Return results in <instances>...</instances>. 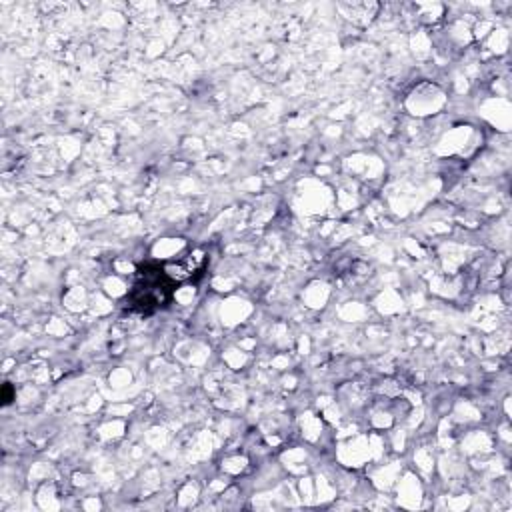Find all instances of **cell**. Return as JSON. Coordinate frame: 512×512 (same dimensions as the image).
I'll return each mask as SVG.
<instances>
[{"mask_svg": "<svg viewBox=\"0 0 512 512\" xmlns=\"http://www.w3.org/2000/svg\"><path fill=\"white\" fill-rule=\"evenodd\" d=\"M176 280L166 272V266H144L132 286L128 304L140 312H152L170 302Z\"/></svg>", "mask_w": 512, "mask_h": 512, "instance_id": "cell-1", "label": "cell"}]
</instances>
